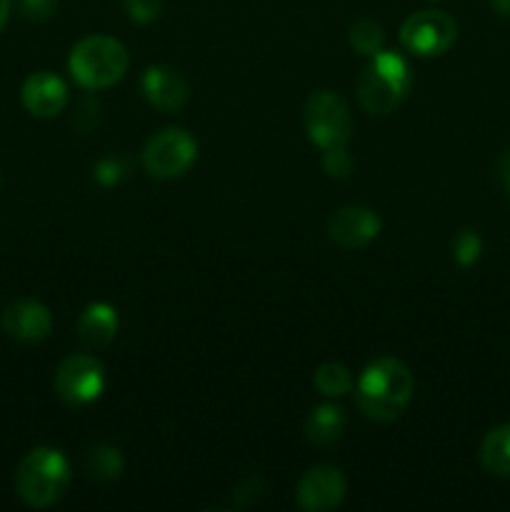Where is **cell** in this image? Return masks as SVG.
Instances as JSON below:
<instances>
[{
    "mask_svg": "<svg viewBox=\"0 0 510 512\" xmlns=\"http://www.w3.org/2000/svg\"><path fill=\"white\" fill-rule=\"evenodd\" d=\"M380 223L378 213L365 205H345L338 208L328 220V238L330 243L340 245L345 250L365 248L368 243H373L380 235Z\"/></svg>",
    "mask_w": 510,
    "mask_h": 512,
    "instance_id": "10",
    "label": "cell"
},
{
    "mask_svg": "<svg viewBox=\"0 0 510 512\" xmlns=\"http://www.w3.org/2000/svg\"><path fill=\"white\" fill-rule=\"evenodd\" d=\"M480 463L495 478H510V423L488 430L480 443Z\"/></svg>",
    "mask_w": 510,
    "mask_h": 512,
    "instance_id": "16",
    "label": "cell"
},
{
    "mask_svg": "<svg viewBox=\"0 0 510 512\" xmlns=\"http://www.w3.org/2000/svg\"><path fill=\"white\" fill-rule=\"evenodd\" d=\"M118 335V313L108 303H90L78 318V338L85 348L98 350Z\"/></svg>",
    "mask_w": 510,
    "mask_h": 512,
    "instance_id": "14",
    "label": "cell"
},
{
    "mask_svg": "<svg viewBox=\"0 0 510 512\" xmlns=\"http://www.w3.org/2000/svg\"><path fill=\"white\" fill-rule=\"evenodd\" d=\"M353 155L348 153V148L345 145H338V148H328L323 150V170L330 175V178H348L350 173H353Z\"/></svg>",
    "mask_w": 510,
    "mask_h": 512,
    "instance_id": "21",
    "label": "cell"
},
{
    "mask_svg": "<svg viewBox=\"0 0 510 512\" xmlns=\"http://www.w3.org/2000/svg\"><path fill=\"white\" fill-rule=\"evenodd\" d=\"M458 40V23L445 10H418L400 25V43L418 58H438Z\"/></svg>",
    "mask_w": 510,
    "mask_h": 512,
    "instance_id": "6",
    "label": "cell"
},
{
    "mask_svg": "<svg viewBox=\"0 0 510 512\" xmlns=\"http://www.w3.org/2000/svg\"><path fill=\"white\" fill-rule=\"evenodd\" d=\"M3 328L20 343H40L53 330V315L38 300H18L5 308Z\"/></svg>",
    "mask_w": 510,
    "mask_h": 512,
    "instance_id": "13",
    "label": "cell"
},
{
    "mask_svg": "<svg viewBox=\"0 0 510 512\" xmlns=\"http://www.w3.org/2000/svg\"><path fill=\"white\" fill-rule=\"evenodd\" d=\"M350 45H353L355 53L360 55H375L383 50L385 43V33H383V25L375 23L370 18H360L350 25V33H348Z\"/></svg>",
    "mask_w": 510,
    "mask_h": 512,
    "instance_id": "19",
    "label": "cell"
},
{
    "mask_svg": "<svg viewBox=\"0 0 510 512\" xmlns=\"http://www.w3.org/2000/svg\"><path fill=\"white\" fill-rule=\"evenodd\" d=\"M413 73L403 55L393 50H380L370 55V63L360 70L355 80L358 100L370 115H390L408 98Z\"/></svg>",
    "mask_w": 510,
    "mask_h": 512,
    "instance_id": "2",
    "label": "cell"
},
{
    "mask_svg": "<svg viewBox=\"0 0 510 512\" xmlns=\"http://www.w3.org/2000/svg\"><path fill=\"white\" fill-rule=\"evenodd\" d=\"M303 120L310 143L318 145L320 150L348 145L353 138V115H350L348 103L333 90H320L310 95Z\"/></svg>",
    "mask_w": 510,
    "mask_h": 512,
    "instance_id": "5",
    "label": "cell"
},
{
    "mask_svg": "<svg viewBox=\"0 0 510 512\" xmlns=\"http://www.w3.org/2000/svg\"><path fill=\"white\" fill-rule=\"evenodd\" d=\"M130 55L120 40L110 35H88L70 50L68 70L88 90L113 88L128 73Z\"/></svg>",
    "mask_w": 510,
    "mask_h": 512,
    "instance_id": "4",
    "label": "cell"
},
{
    "mask_svg": "<svg viewBox=\"0 0 510 512\" xmlns=\"http://www.w3.org/2000/svg\"><path fill=\"white\" fill-rule=\"evenodd\" d=\"M143 168L158 180L180 178L198 158V143L185 128H165L150 135L143 148Z\"/></svg>",
    "mask_w": 510,
    "mask_h": 512,
    "instance_id": "7",
    "label": "cell"
},
{
    "mask_svg": "<svg viewBox=\"0 0 510 512\" xmlns=\"http://www.w3.org/2000/svg\"><path fill=\"white\" fill-rule=\"evenodd\" d=\"M143 95L163 113H175L188 103V80L170 65H150L143 73Z\"/></svg>",
    "mask_w": 510,
    "mask_h": 512,
    "instance_id": "12",
    "label": "cell"
},
{
    "mask_svg": "<svg viewBox=\"0 0 510 512\" xmlns=\"http://www.w3.org/2000/svg\"><path fill=\"white\" fill-rule=\"evenodd\" d=\"M20 100L35 118H55L68 105V85L50 70H38L25 78L23 88H20Z\"/></svg>",
    "mask_w": 510,
    "mask_h": 512,
    "instance_id": "11",
    "label": "cell"
},
{
    "mask_svg": "<svg viewBox=\"0 0 510 512\" xmlns=\"http://www.w3.org/2000/svg\"><path fill=\"white\" fill-rule=\"evenodd\" d=\"M313 385L325 398H343L353 390V375L340 363H323L313 375Z\"/></svg>",
    "mask_w": 510,
    "mask_h": 512,
    "instance_id": "18",
    "label": "cell"
},
{
    "mask_svg": "<svg viewBox=\"0 0 510 512\" xmlns=\"http://www.w3.org/2000/svg\"><path fill=\"white\" fill-rule=\"evenodd\" d=\"M415 393L408 365L395 358H378L355 380V405L360 413L378 423L400 418Z\"/></svg>",
    "mask_w": 510,
    "mask_h": 512,
    "instance_id": "1",
    "label": "cell"
},
{
    "mask_svg": "<svg viewBox=\"0 0 510 512\" xmlns=\"http://www.w3.org/2000/svg\"><path fill=\"white\" fill-rule=\"evenodd\" d=\"M0 188H3V175H0Z\"/></svg>",
    "mask_w": 510,
    "mask_h": 512,
    "instance_id": "28",
    "label": "cell"
},
{
    "mask_svg": "<svg viewBox=\"0 0 510 512\" xmlns=\"http://www.w3.org/2000/svg\"><path fill=\"white\" fill-rule=\"evenodd\" d=\"M123 5L133 23H153L163 15V0H123Z\"/></svg>",
    "mask_w": 510,
    "mask_h": 512,
    "instance_id": "22",
    "label": "cell"
},
{
    "mask_svg": "<svg viewBox=\"0 0 510 512\" xmlns=\"http://www.w3.org/2000/svg\"><path fill=\"white\" fill-rule=\"evenodd\" d=\"M55 10H58V0H18V13L33 23L53 18Z\"/></svg>",
    "mask_w": 510,
    "mask_h": 512,
    "instance_id": "23",
    "label": "cell"
},
{
    "mask_svg": "<svg viewBox=\"0 0 510 512\" xmlns=\"http://www.w3.org/2000/svg\"><path fill=\"white\" fill-rule=\"evenodd\" d=\"M488 3L495 13L503 15V18H510V0H488Z\"/></svg>",
    "mask_w": 510,
    "mask_h": 512,
    "instance_id": "26",
    "label": "cell"
},
{
    "mask_svg": "<svg viewBox=\"0 0 510 512\" xmlns=\"http://www.w3.org/2000/svg\"><path fill=\"white\" fill-rule=\"evenodd\" d=\"M70 463L63 450L40 445L33 448L15 470V490L28 508L43 510L60 503L68 493Z\"/></svg>",
    "mask_w": 510,
    "mask_h": 512,
    "instance_id": "3",
    "label": "cell"
},
{
    "mask_svg": "<svg viewBox=\"0 0 510 512\" xmlns=\"http://www.w3.org/2000/svg\"><path fill=\"white\" fill-rule=\"evenodd\" d=\"M95 180H100L103 185H115L125 178V165L118 158H105L95 165Z\"/></svg>",
    "mask_w": 510,
    "mask_h": 512,
    "instance_id": "24",
    "label": "cell"
},
{
    "mask_svg": "<svg viewBox=\"0 0 510 512\" xmlns=\"http://www.w3.org/2000/svg\"><path fill=\"white\" fill-rule=\"evenodd\" d=\"M345 425H348V418H345V410L340 405H318V408L310 410L308 420H305V438L313 445L328 448L343 438Z\"/></svg>",
    "mask_w": 510,
    "mask_h": 512,
    "instance_id": "15",
    "label": "cell"
},
{
    "mask_svg": "<svg viewBox=\"0 0 510 512\" xmlns=\"http://www.w3.org/2000/svg\"><path fill=\"white\" fill-rule=\"evenodd\" d=\"M498 178H500V183H503V188L510 193V150H505L503 158H500Z\"/></svg>",
    "mask_w": 510,
    "mask_h": 512,
    "instance_id": "25",
    "label": "cell"
},
{
    "mask_svg": "<svg viewBox=\"0 0 510 512\" xmlns=\"http://www.w3.org/2000/svg\"><path fill=\"white\" fill-rule=\"evenodd\" d=\"M480 253H483V238L478 235V230L465 228L455 235L453 258L460 268H470V265L478 263Z\"/></svg>",
    "mask_w": 510,
    "mask_h": 512,
    "instance_id": "20",
    "label": "cell"
},
{
    "mask_svg": "<svg viewBox=\"0 0 510 512\" xmlns=\"http://www.w3.org/2000/svg\"><path fill=\"white\" fill-rule=\"evenodd\" d=\"M345 485L343 473H340L335 465H313L310 470H305L298 480V505L303 510L310 512H325L335 510L345 498Z\"/></svg>",
    "mask_w": 510,
    "mask_h": 512,
    "instance_id": "9",
    "label": "cell"
},
{
    "mask_svg": "<svg viewBox=\"0 0 510 512\" xmlns=\"http://www.w3.org/2000/svg\"><path fill=\"white\" fill-rule=\"evenodd\" d=\"M105 368L98 358L75 353L60 363L55 373V393L68 405H88L103 395Z\"/></svg>",
    "mask_w": 510,
    "mask_h": 512,
    "instance_id": "8",
    "label": "cell"
},
{
    "mask_svg": "<svg viewBox=\"0 0 510 512\" xmlns=\"http://www.w3.org/2000/svg\"><path fill=\"white\" fill-rule=\"evenodd\" d=\"M10 18V0H0V30L5 28Z\"/></svg>",
    "mask_w": 510,
    "mask_h": 512,
    "instance_id": "27",
    "label": "cell"
},
{
    "mask_svg": "<svg viewBox=\"0 0 510 512\" xmlns=\"http://www.w3.org/2000/svg\"><path fill=\"white\" fill-rule=\"evenodd\" d=\"M123 455L113 445H93L85 453V470H88L90 478L95 480H118L123 475Z\"/></svg>",
    "mask_w": 510,
    "mask_h": 512,
    "instance_id": "17",
    "label": "cell"
}]
</instances>
